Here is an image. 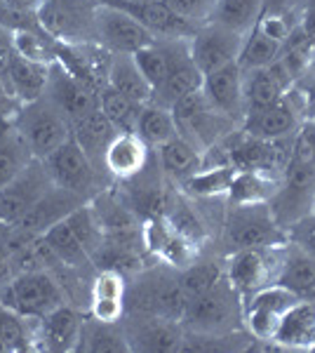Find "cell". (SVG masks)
<instances>
[{"instance_id": "9", "label": "cell", "mask_w": 315, "mask_h": 353, "mask_svg": "<svg viewBox=\"0 0 315 353\" xmlns=\"http://www.w3.org/2000/svg\"><path fill=\"white\" fill-rule=\"evenodd\" d=\"M94 41L111 54H134L156 38L134 17L123 12L116 5L99 3L94 10Z\"/></svg>"}, {"instance_id": "37", "label": "cell", "mask_w": 315, "mask_h": 353, "mask_svg": "<svg viewBox=\"0 0 315 353\" xmlns=\"http://www.w3.org/2000/svg\"><path fill=\"white\" fill-rule=\"evenodd\" d=\"M236 176V168L233 165H205L200 172L193 176H188L181 186V191L186 193L188 198H219V196H228V189H231V181Z\"/></svg>"}, {"instance_id": "41", "label": "cell", "mask_w": 315, "mask_h": 353, "mask_svg": "<svg viewBox=\"0 0 315 353\" xmlns=\"http://www.w3.org/2000/svg\"><path fill=\"white\" fill-rule=\"evenodd\" d=\"M163 217L167 219V224L174 229L179 236L188 238L191 243L200 245L207 238V229L200 221L198 212L191 208V203L184 201L181 196H167L165 198V212Z\"/></svg>"}, {"instance_id": "29", "label": "cell", "mask_w": 315, "mask_h": 353, "mask_svg": "<svg viewBox=\"0 0 315 353\" xmlns=\"http://www.w3.org/2000/svg\"><path fill=\"white\" fill-rule=\"evenodd\" d=\"M106 85H111L116 92L136 104L153 101V88L136 66L134 54H111L106 68Z\"/></svg>"}, {"instance_id": "61", "label": "cell", "mask_w": 315, "mask_h": 353, "mask_svg": "<svg viewBox=\"0 0 315 353\" xmlns=\"http://www.w3.org/2000/svg\"><path fill=\"white\" fill-rule=\"evenodd\" d=\"M0 128H3V125H0Z\"/></svg>"}, {"instance_id": "53", "label": "cell", "mask_w": 315, "mask_h": 353, "mask_svg": "<svg viewBox=\"0 0 315 353\" xmlns=\"http://www.w3.org/2000/svg\"><path fill=\"white\" fill-rule=\"evenodd\" d=\"M294 0H263V14H280L287 17Z\"/></svg>"}, {"instance_id": "42", "label": "cell", "mask_w": 315, "mask_h": 353, "mask_svg": "<svg viewBox=\"0 0 315 353\" xmlns=\"http://www.w3.org/2000/svg\"><path fill=\"white\" fill-rule=\"evenodd\" d=\"M99 106L118 132H134L136 121H139V111L144 104H136V101L116 92L111 85H104L99 90Z\"/></svg>"}, {"instance_id": "7", "label": "cell", "mask_w": 315, "mask_h": 353, "mask_svg": "<svg viewBox=\"0 0 315 353\" xmlns=\"http://www.w3.org/2000/svg\"><path fill=\"white\" fill-rule=\"evenodd\" d=\"M273 214H276L278 224L285 231L289 229L294 221L306 217L308 212L315 210V168L313 165H299L287 163L283 172V179L278 181V189L273 191L271 201Z\"/></svg>"}, {"instance_id": "54", "label": "cell", "mask_w": 315, "mask_h": 353, "mask_svg": "<svg viewBox=\"0 0 315 353\" xmlns=\"http://www.w3.org/2000/svg\"><path fill=\"white\" fill-rule=\"evenodd\" d=\"M5 3L14 5V8H21V10H28V12H38L43 0H5Z\"/></svg>"}, {"instance_id": "38", "label": "cell", "mask_w": 315, "mask_h": 353, "mask_svg": "<svg viewBox=\"0 0 315 353\" xmlns=\"http://www.w3.org/2000/svg\"><path fill=\"white\" fill-rule=\"evenodd\" d=\"M276 189L278 181L271 174L254 172V170H236L231 189H228V201H231V205L268 203Z\"/></svg>"}, {"instance_id": "8", "label": "cell", "mask_w": 315, "mask_h": 353, "mask_svg": "<svg viewBox=\"0 0 315 353\" xmlns=\"http://www.w3.org/2000/svg\"><path fill=\"white\" fill-rule=\"evenodd\" d=\"M294 294L280 288L278 283H268L256 292L243 297V325L254 341L273 344L285 313L296 304Z\"/></svg>"}, {"instance_id": "34", "label": "cell", "mask_w": 315, "mask_h": 353, "mask_svg": "<svg viewBox=\"0 0 315 353\" xmlns=\"http://www.w3.org/2000/svg\"><path fill=\"white\" fill-rule=\"evenodd\" d=\"M31 161H33V153L24 141V137L17 132L12 123L3 125L0 128V191Z\"/></svg>"}, {"instance_id": "30", "label": "cell", "mask_w": 315, "mask_h": 353, "mask_svg": "<svg viewBox=\"0 0 315 353\" xmlns=\"http://www.w3.org/2000/svg\"><path fill=\"white\" fill-rule=\"evenodd\" d=\"M71 134L73 139L83 146V151L90 156V161L104 168V153H106V146L111 144V139L118 134V130L113 128L111 121L104 116L101 106L92 113H88L85 118H78V121L71 123Z\"/></svg>"}, {"instance_id": "22", "label": "cell", "mask_w": 315, "mask_h": 353, "mask_svg": "<svg viewBox=\"0 0 315 353\" xmlns=\"http://www.w3.org/2000/svg\"><path fill=\"white\" fill-rule=\"evenodd\" d=\"M151 161V146L134 132H118L106 146L104 170L120 181L139 176Z\"/></svg>"}, {"instance_id": "51", "label": "cell", "mask_w": 315, "mask_h": 353, "mask_svg": "<svg viewBox=\"0 0 315 353\" xmlns=\"http://www.w3.org/2000/svg\"><path fill=\"white\" fill-rule=\"evenodd\" d=\"M14 278V266L12 257H10V250L5 243H0V288H5Z\"/></svg>"}, {"instance_id": "36", "label": "cell", "mask_w": 315, "mask_h": 353, "mask_svg": "<svg viewBox=\"0 0 315 353\" xmlns=\"http://www.w3.org/2000/svg\"><path fill=\"white\" fill-rule=\"evenodd\" d=\"M45 243L52 248V252L59 257V261L68 269H83V266L94 264L90 252L85 250V245L80 243V238L76 236V231L71 229L66 219H61L59 224H54L52 229H48L43 233Z\"/></svg>"}, {"instance_id": "28", "label": "cell", "mask_w": 315, "mask_h": 353, "mask_svg": "<svg viewBox=\"0 0 315 353\" xmlns=\"http://www.w3.org/2000/svg\"><path fill=\"white\" fill-rule=\"evenodd\" d=\"M273 344L287 351H313L315 349V304L296 301L285 313Z\"/></svg>"}, {"instance_id": "4", "label": "cell", "mask_w": 315, "mask_h": 353, "mask_svg": "<svg viewBox=\"0 0 315 353\" xmlns=\"http://www.w3.org/2000/svg\"><path fill=\"white\" fill-rule=\"evenodd\" d=\"M186 304L188 299L179 285V273L170 276L165 271H144L136 276L134 285L128 288L130 316H160L181 323Z\"/></svg>"}, {"instance_id": "1", "label": "cell", "mask_w": 315, "mask_h": 353, "mask_svg": "<svg viewBox=\"0 0 315 353\" xmlns=\"http://www.w3.org/2000/svg\"><path fill=\"white\" fill-rule=\"evenodd\" d=\"M12 125L38 161H45L71 137V121L48 94L21 104L14 113Z\"/></svg>"}, {"instance_id": "20", "label": "cell", "mask_w": 315, "mask_h": 353, "mask_svg": "<svg viewBox=\"0 0 315 353\" xmlns=\"http://www.w3.org/2000/svg\"><path fill=\"white\" fill-rule=\"evenodd\" d=\"M99 3L116 5L123 12L134 17L156 41H184V38H191L196 33V26L172 12L163 0H158V3H144V5L123 3V0H99Z\"/></svg>"}, {"instance_id": "32", "label": "cell", "mask_w": 315, "mask_h": 353, "mask_svg": "<svg viewBox=\"0 0 315 353\" xmlns=\"http://www.w3.org/2000/svg\"><path fill=\"white\" fill-rule=\"evenodd\" d=\"M78 351L85 353H120L130 351L128 334L120 323H106L99 318H83Z\"/></svg>"}, {"instance_id": "14", "label": "cell", "mask_w": 315, "mask_h": 353, "mask_svg": "<svg viewBox=\"0 0 315 353\" xmlns=\"http://www.w3.org/2000/svg\"><path fill=\"white\" fill-rule=\"evenodd\" d=\"M43 163L50 176L54 179V184L61 186V189L85 198L96 186V165L90 161L83 146L73 139V134L54 153H50Z\"/></svg>"}, {"instance_id": "5", "label": "cell", "mask_w": 315, "mask_h": 353, "mask_svg": "<svg viewBox=\"0 0 315 353\" xmlns=\"http://www.w3.org/2000/svg\"><path fill=\"white\" fill-rule=\"evenodd\" d=\"M172 116H174L179 134L186 137L191 144H196L203 153L214 149L221 137L236 125L212 109L203 90H193V92L181 97L179 101H174Z\"/></svg>"}, {"instance_id": "35", "label": "cell", "mask_w": 315, "mask_h": 353, "mask_svg": "<svg viewBox=\"0 0 315 353\" xmlns=\"http://www.w3.org/2000/svg\"><path fill=\"white\" fill-rule=\"evenodd\" d=\"M134 134H139V139H144L151 149L163 146L165 141H170L172 137L179 134L174 116H172V109H167V106H163V104H156V101L144 104L139 111V121H136Z\"/></svg>"}, {"instance_id": "11", "label": "cell", "mask_w": 315, "mask_h": 353, "mask_svg": "<svg viewBox=\"0 0 315 353\" xmlns=\"http://www.w3.org/2000/svg\"><path fill=\"white\" fill-rule=\"evenodd\" d=\"M99 5V3H96ZM80 0H43L38 8V24L54 41H88L94 38V10Z\"/></svg>"}, {"instance_id": "26", "label": "cell", "mask_w": 315, "mask_h": 353, "mask_svg": "<svg viewBox=\"0 0 315 353\" xmlns=\"http://www.w3.org/2000/svg\"><path fill=\"white\" fill-rule=\"evenodd\" d=\"M90 311L106 323H120L128 313V283L116 269H104L92 283Z\"/></svg>"}, {"instance_id": "60", "label": "cell", "mask_w": 315, "mask_h": 353, "mask_svg": "<svg viewBox=\"0 0 315 353\" xmlns=\"http://www.w3.org/2000/svg\"><path fill=\"white\" fill-rule=\"evenodd\" d=\"M306 5H315V0H306Z\"/></svg>"}, {"instance_id": "48", "label": "cell", "mask_w": 315, "mask_h": 353, "mask_svg": "<svg viewBox=\"0 0 315 353\" xmlns=\"http://www.w3.org/2000/svg\"><path fill=\"white\" fill-rule=\"evenodd\" d=\"M289 163L313 165L315 168V121L301 123L299 130L292 134Z\"/></svg>"}, {"instance_id": "25", "label": "cell", "mask_w": 315, "mask_h": 353, "mask_svg": "<svg viewBox=\"0 0 315 353\" xmlns=\"http://www.w3.org/2000/svg\"><path fill=\"white\" fill-rule=\"evenodd\" d=\"M80 327H83V318L76 309L61 304L38 318V341L40 349H48L54 353H68L78 351L80 341Z\"/></svg>"}, {"instance_id": "45", "label": "cell", "mask_w": 315, "mask_h": 353, "mask_svg": "<svg viewBox=\"0 0 315 353\" xmlns=\"http://www.w3.org/2000/svg\"><path fill=\"white\" fill-rule=\"evenodd\" d=\"M66 221L71 224V229L76 231V236L80 238V243L85 245V250L90 252V257L94 259V254L104 248L106 243V233L101 229L99 219L94 214V208L88 203H83L80 208L73 210L66 217Z\"/></svg>"}, {"instance_id": "27", "label": "cell", "mask_w": 315, "mask_h": 353, "mask_svg": "<svg viewBox=\"0 0 315 353\" xmlns=\"http://www.w3.org/2000/svg\"><path fill=\"white\" fill-rule=\"evenodd\" d=\"M156 161L165 176H170L176 184H184L188 176L205 168V153L196 144H191L186 137L176 134L170 141H165L163 146H158Z\"/></svg>"}, {"instance_id": "23", "label": "cell", "mask_w": 315, "mask_h": 353, "mask_svg": "<svg viewBox=\"0 0 315 353\" xmlns=\"http://www.w3.org/2000/svg\"><path fill=\"white\" fill-rule=\"evenodd\" d=\"M266 250H233L231 259L223 264V276L238 290L240 297L256 292L273 283V266L266 259Z\"/></svg>"}, {"instance_id": "43", "label": "cell", "mask_w": 315, "mask_h": 353, "mask_svg": "<svg viewBox=\"0 0 315 353\" xmlns=\"http://www.w3.org/2000/svg\"><path fill=\"white\" fill-rule=\"evenodd\" d=\"M12 43L19 57L38 64H52L59 59V50L54 48V38L48 36L43 28H26V31H12Z\"/></svg>"}, {"instance_id": "17", "label": "cell", "mask_w": 315, "mask_h": 353, "mask_svg": "<svg viewBox=\"0 0 315 353\" xmlns=\"http://www.w3.org/2000/svg\"><path fill=\"white\" fill-rule=\"evenodd\" d=\"M203 71L193 61L191 50H188V38L170 41V71L165 81L153 90V101L172 109V104L184 94L203 88Z\"/></svg>"}, {"instance_id": "3", "label": "cell", "mask_w": 315, "mask_h": 353, "mask_svg": "<svg viewBox=\"0 0 315 353\" xmlns=\"http://www.w3.org/2000/svg\"><path fill=\"white\" fill-rule=\"evenodd\" d=\"M223 238L231 250H271L287 243V231L278 224L268 203H243L231 205Z\"/></svg>"}, {"instance_id": "13", "label": "cell", "mask_w": 315, "mask_h": 353, "mask_svg": "<svg viewBox=\"0 0 315 353\" xmlns=\"http://www.w3.org/2000/svg\"><path fill=\"white\" fill-rule=\"evenodd\" d=\"M243 41V33L207 21V24L198 26L196 33L188 38V50H191L193 61L203 71V76H207V73L216 71V68L231 64V61H238Z\"/></svg>"}, {"instance_id": "10", "label": "cell", "mask_w": 315, "mask_h": 353, "mask_svg": "<svg viewBox=\"0 0 315 353\" xmlns=\"http://www.w3.org/2000/svg\"><path fill=\"white\" fill-rule=\"evenodd\" d=\"M45 94L59 106V111L71 123L99 109V92L83 76H78L73 68H68L64 59H54L48 66Z\"/></svg>"}, {"instance_id": "50", "label": "cell", "mask_w": 315, "mask_h": 353, "mask_svg": "<svg viewBox=\"0 0 315 353\" xmlns=\"http://www.w3.org/2000/svg\"><path fill=\"white\" fill-rule=\"evenodd\" d=\"M287 241L294 243L296 248H301L303 252H308L315 259V210L289 226Z\"/></svg>"}, {"instance_id": "46", "label": "cell", "mask_w": 315, "mask_h": 353, "mask_svg": "<svg viewBox=\"0 0 315 353\" xmlns=\"http://www.w3.org/2000/svg\"><path fill=\"white\" fill-rule=\"evenodd\" d=\"M134 61L151 88L156 90L170 71V41H153L146 48L136 50Z\"/></svg>"}, {"instance_id": "33", "label": "cell", "mask_w": 315, "mask_h": 353, "mask_svg": "<svg viewBox=\"0 0 315 353\" xmlns=\"http://www.w3.org/2000/svg\"><path fill=\"white\" fill-rule=\"evenodd\" d=\"M261 14L263 0H216L210 21L247 36L252 28L259 24Z\"/></svg>"}, {"instance_id": "58", "label": "cell", "mask_w": 315, "mask_h": 353, "mask_svg": "<svg viewBox=\"0 0 315 353\" xmlns=\"http://www.w3.org/2000/svg\"><path fill=\"white\" fill-rule=\"evenodd\" d=\"M123 3H139V5H144V3H158V0H123Z\"/></svg>"}, {"instance_id": "2", "label": "cell", "mask_w": 315, "mask_h": 353, "mask_svg": "<svg viewBox=\"0 0 315 353\" xmlns=\"http://www.w3.org/2000/svg\"><path fill=\"white\" fill-rule=\"evenodd\" d=\"M243 323V297L226 281V276L207 292L188 299L181 325L188 332L223 334L233 332Z\"/></svg>"}, {"instance_id": "18", "label": "cell", "mask_w": 315, "mask_h": 353, "mask_svg": "<svg viewBox=\"0 0 315 353\" xmlns=\"http://www.w3.org/2000/svg\"><path fill=\"white\" fill-rule=\"evenodd\" d=\"M203 94L210 106L231 123L245 121V97H243V68L238 61L216 68L203 78Z\"/></svg>"}, {"instance_id": "40", "label": "cell", "mask_w": 315, "mask_h": 353, "mask_svg": "<svg viewBox=\"0 0 315 353\" xmlns=\"http://www.w3.org/2000/svg\"><path fill=\"white\" fill-rule=\"evenodd\" d=\"M315 59V48L313 43L308 41V36L303 33V28L299 24H294L289 28L287 38L283 43V50H280L278 61L285 66V71L292 76V81H299L303 73L311 68Z\"/></svg>"}, {"instance_id": "16", "label": "cell", "mask_w": 315, "mask_h": 353, "mask_svg": "<svg viewBox=\"0 0 315 353\" xmlns=\"http://www.w3.org/2000/svg\"><path fill=\"white\" fill-rule=\"evenodd\" d=\"M130 351H146V353H174L181 351L186 330L179 321L160 316H130L125 323Z\"/></svg>"}, {"instance_id": "15", "label": "cell", "mask_w": 315, "mask_h": 353, "mask_svg": "<svg viewBox=\"0 0 315 353\" xmlns=\"http://www.w3.org/2000/svg\"><path fill=\"white\" fill-rule=\"evenodd\" d=\"M308 101L303 99V94L292 85V90L278 104L268 106L259 113H250L243 121V132L259 139H287L299 130L301 125V113L306 109Z\"/></svg>"}, {"instance_id": "49", "label": "cell", "mask_w": 315, "mask_h": 353, "mask_svg": "<svg viewBox=\"0 0 315 353\" xmlns=\"http://www.w3.org/2000/svg\"><path fill=\"white\" fill-rule=\"evenodd\" d=\"M165 5L181 19H186L193 26H203L210 21L212 12H214L216 0H163Z\"/></svg>"}, {"instance_id": "21", "label": "cell", "mask_w": 315, "mask_h": 353, "mask_svg": "<svg viewBox=\"0 0 315 353\" xmlns=\"http://www.w3.org/2000/svg\"><path fill=\"white\" fill-rule=\"evenodd\" d=\"M83 203H85L83 196L71 193V191H66L54 184L52 189L45 193L24 217L12 226L17 231L28 233V236H43L45 231L52 229L54 224H59L61 219H66L68 214H71L76 208H80Z\"/></svg>"}, {"instance_id": "57", "label": "cell", "mask_w": 315, "mask_h": 353, "mask_svg": "<svg viewBox=\"0 0 315 353\" xmlns=\"http://www.w3.org/2000/svg\"><path fill=\"white\" fill-rule=\"evenodd\" d=\"M8 90H5V85H3V81H0V101H5V99H8Z\"/></svg>"}, {"instance_id": "47", "label": "cell", "mask_w": 315, "mask_h": 353, "mask_svg": "<svg viewBox=\"0 0 315 353\" xmlns=\"http://www.w3.org/2000/svg\"><path fill=\"white\" fill-rule=\"evenodd\" d=\"M28 321L31 318L21 316V313L12 311L10 306L0 304V339H3L8 351H28L36 349V337L28 332Z\"/></svg>"}, {"instance_id": "39", "label": "cell", "mask_w": 315, "mask_h": 353, "mask_svg": "<svg viewBox=\"0 0 315 353\" xmlns=\"http://www.w3.org/2000/svg\"><path fill=\"white\" fill-rule=\"evenodd\" d=\"M280 50H283V43L271 38L263 28L254 26L243 41V50L238 54V66L243 71L271 66L273 61H278Z\"/></svg>"}, {"instance_id": "12", "label": "cell", "mask_w": 315, "mask_h": 353, "mask_svg": "<svg viewBox=\"0 0 315 353\" xmlns=\"http://www.w3.org/2000/svg\"><path fill=\"white\" fill-rule=\"evenodd\" d=\"M52 186H54V179L50 176L45 163L33 158V161L0 191V219L8 221L10 226L17 224Z\"/></svg>"}, {"instance_id": "6", "label": "cell", "mask_w": 315, "mask_h": 353, "mask_svg": "<svg viewBox=\"0 0 315 353\" xmlns=\"http://www.w3.org/2000/svg\"><path fill=\"white\" fill-rule=\"evenodd\" d=\"M0 304L26 318H43L64 304V294L48 271L17 273L8 285L0 288Z\"/></svg>"}, {"instance_id": "44", "label": "cell", "mask_w": 315, "mask_h": 353, "mask_svg": "<svg viewBox=\"0 0 315 353\" xmlns=\"http://www.w3.org/2000/svg\"><path fill=\"white\" fill-rule=\"evenodd\" d=\"M223 278V264L219 261H212V259H205V261H193L188 264L186 269L179 271V285L184 290L186 299H193L198 294L207 292L210 288H214Z\"/></svg>"}, {"instance_id": "55", "label": "cell", "mask_w": 315, "mask_h": 353, "mask_svg": "<svg viewBox=\"0 0 315 353\" xmlns=\"http://www.w3.org/2000/svg\"><path fill=\"white\" fill-rule=\"evenodd\" d=\"M299 81H303V83H308L311 85V88L315 90V59H313V64H311V68H308L306 73H303V76L299 78Z\"/></svg>"}, {"instance_id": "52", "label": "cell", "mask_w": 315, "mask_h": 353, "mask_svg": "<svg viewBox=\"0 0 315 353\" xmlns=\"http://www.w3.org/2000/svg\"><path fill=\"white\" fill-rule=\"evenodd\" d=\"M296 24L303 28V33H306L308 41H311L315 48V5H306V8H303L301 19L296 21Z\"/></svg>"}, {"instance_id": "59", "label": "cell", "mask_w": 315, "mask_h": 353, "mask_svg": "<svg viewBox=\"0 0 315 353\" xmlns=\"http://www.w3.org/2000/svg\"><path fill=\"white\" fill-rule=\"evenodd\" d=\"M8 349H5V344H3V339H0V353H5Z\"/></svg>"}, {"instance_id": "19", "label": "cell", "mask_w": 315, "mask_h": 353, "mask_svg": "<svg viewBox=\"0 0 315 353\" xmlns=\"http://www.w3.org/2000/svg\"><path fill=\"white\" fill-rule=\"evenodd\" d=\"M292 76L285 71L280 61H273L271 66L252 68L243 71V97H245V118L250 113H259L268 106L278 104L285 94L292 90Z\"/></svg>"}, {"instance_id": "24", "label": "cell", "mask_w": 315, "mask_h": 353, "mask_svg": "<svg viewBox=\"0 0 315 353\" xmlns=\"http://www.w3.org/2000/svg\"><path fill=\"white\" fill-rule=\"evenodd\" d=\"M289 248L278 261L273 273V283L285 288L299 301H313L315 304V259L294 243L287 241Z\"/></svg>"}, {"instance_id": "31", "label": "cell", "mask_w": 315, "mask_h": 353, "mask_svg": "<svg viewBox=\"0 0 315 353\" xmlns=\"http://www.w3.org/2000/svg\"><path fill=\"white\" fill-rule=\"evenodd\" d=\"M48 66L50 64H38V61H28L24 57L14 54L8 78H5L8 94L21 104L43 97L45 88H48Z\"/></svg>"}, {"instance_id": "56", "label": "cell", "mask_w": 315, "mask_h": 353, "mask_svg": "<svg viewBox=\"0 0 315 353\" xmlns=\"http://www.w3.org/2000/svg\"><path fill=\"white\" fill-rule=\"evenodd\" d=\"M10 229H12V226H10L8 221H3V219H0V243H5V241H8V233H10Z\"/></svg>"}]
</instances>
